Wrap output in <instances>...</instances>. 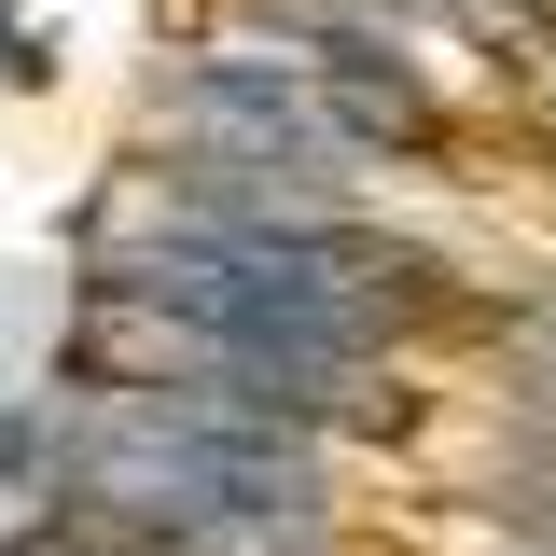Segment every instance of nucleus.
Returning a JSON list of instances; mask_svg holds the SVG:
<instances>
[{
  "label": "nucleus",
  "instance_id": "obj_2",
  "mask_svg": "<svg viewBox=\"0 0 556 556\" xmlns=\"http://www.w3.org/2000/svg\"><path fill=\"white\" fill-rule=\"evenodd\" d=\"M70 486L98 515H153L181 543H223V556H320V445H251V431H195V417H84L70 431Z\"/></svg>",
  "mask_w": 556,
  "mask_h": 556
},
{
  "label": "nucleus",
  "instance_id": "obj_3",
  "mask_svg": "<svg viewBox=\"0 0 556 556\" xmlns=\"http://www.w3.org/2000/svg\"><path fill=\"white\" fill-rule=\"evenodd\" d=\"M292 84L320 98V126L348 153H417V167H445L459 126H445V98L417 84V56H390V28H306V42H278Z\"/></svg>",
  "mask_w": 556,
  "mask_h": 556
},
{
  "label": "nucleus",
  "instance_id": "obj_4",
  "mask_svg": "<svg viewBox=\"0 0 556 556\" xmlns=\"http://www.w3.org/2000/svg\"><path fill=\"white\" fill-rule=\"evenodd\" d=\"M14 556H223V543H181V529H153V515H98V501H84V515H42Z\"/></svg>",
  "mask_w": 556,
  "mask_h": 556
},
{
  "label": "nucleus",
  "instance_id": "obj_1",
  "mask_svg": "<svg viewBox=\"0 0 556 556\" xmlns=\"http://www.w3.org/2000/svg\"><path fill=\"white\" fill-rule=\"evenodd\" d=\"M70 376L98 404L251 431V445H334V431H404L417 417V390H376V362H278V348H237L181 306L126 292V278H98V306L70 320Z\"/></svg>",
  "mask_w": 556,
  "mask_h": 556
}]
</instances>
